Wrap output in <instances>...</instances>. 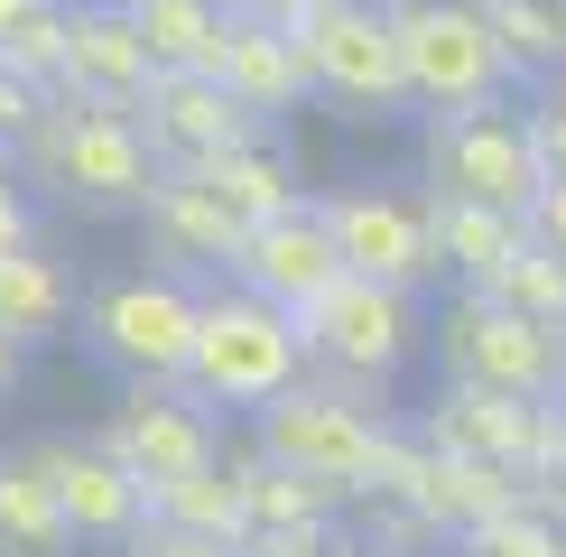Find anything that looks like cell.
<instances>
[{"label": "cell", "mask_w": 566, "mask_h": 557, "mask_svg": "<svg viewBox=\"0 0 566 557\" xmlns=\"http://www.w3.org/2000/svg\"><path fill=\"white\" fill-rule=\"evenodd\" d=\"M149 521L158 529H186V539L242 548L251 539V493H242L232 464H214V474H186V483H168V493H149Z\"/></svg>", "instance_id": "484cf974"}, {"label": "cell", "mask_w": 566, "mask_h": 557, "mask_svg": "<svg viewBox=\"0 0 566 557\" xmlns=\"http://www.w3.org/2000/svg\"><path fill=\"white\" fill-rule=\"evenodd\" d=\"M19 381H29V354H19V344H10V335H0V409H10V400H19Z\"/></svg>", "instance_id": "ab89813d"}, {"label": "cell", "mask_w": 566, "mask_h": 557, "mask_svg": "<svg viewBox=\"0 0 566 557\" xmlns=\"http://www.w3.org/2000/svg\"><path fill=\"white\" fill-rule=\"evenodd\" d=\"M242 557H344V529H251Z\"/></svg>", "instance_id": "836d02e7"}, {"label": "cell", "mask_w": 566, "mask_h": 557, "mask_svg": "<svg viewBox=\"0 0 566 557\" xmlns=\"http://www.w3.org/2000/svg\"><path fill=\"white\" fill-rule=\"evenodd\" d=\"M122 557H242V548H223V539H186V529H158V521H149Z\"/></svg>", "instance_id": "d590c367"}, {"label": "cell", "mask_w": 566, "mask_h": 557, "mask_svg": "<svg viewBox=\"0 0 566 557\" xmlns=\"http://www.w3.org/2000/svg\"><path fill=\"white\" fill-rule=\"evenodd\" d=\"M306 65H316V103H335L344 122H399L409 103V65H399L390 0H325L297 29Z\"/></svg>", "instance_id": "9c48e42d"}, {"label": "cell", "mask_w": 566, "mask_h": 557, "mask_svg": "<svg viewBox=\"0 0 566 557\" xmlns=\"http://www.w3.org/2000/svg\"><path fill=\"white\" fill-rule=\"evenodd\" d=\"M492 46L511 56V75L538 84V75H566V10L557 0H474Z\"/></svg>", "instance_id": "4316f807"}, {"label": "cell", "mask_w": 566, "mask_h": 557, "mask_svg": "<svg viewBox=\"0 0 566 557\" xmlns=\"http://www.w3.org/2000/svg\"><path fill=\"white\" fill-rule=\"evenodd\" d=\"M557 10H566V0H557Z\"/></svg>", "instance_id": "bcb514c9"}, {"label": "cell", "mask_w": 566, "mask_h": 557, "mask_svg": "<svg viewBox=\"0 0 566 557\" xmlns=\"http://www.w3.org/2000/svg\"><path fill=\"white\" fill-rule=\"evenodd\" d=\"M325 0H232V19H261V29H306Z\"/></svg>", "instance_id": "f35d334b"}, {"label": "cell", "mask_w": 566, "mask_h": 557, "mask_svg": "<svg viewBox=\"0 0 566 557\" xmlns=\"http://www.w3.org/2000/svg\"><path fill=\"white\" fill-rule=\"evenodd\" d=\"M75 316H84V297H75V278H65V261H56L46 242H29V251H0V335H10L19 354L56 344Z\"/></svg>", "instance_id": "44dd1931"}, {"label": "cell", "mask_w": 566, "mask_h": 557, "mask_svg": "<svg viewBox=\"0 0 566 557\" xmlns=\"http://www.w3.org/2000/svg\"><path fill=\"white\" fill-rule=\"evenodd\" d=\"M158 84V56L149 38H139V19L122 10V0H75V46H65V84L75 103L93 112H139Z\"/></svg>", "instance_id": "e0dca14e"}, {"label": "cell", "mask_w": 566, "mask_h": 557, "mask_svg": "<svg viewBox=\"0 0 566 557\" xmlns=\"http://www.w3.org/2000/svg\"><path fill=\"white\" fill-rule=\"evenodd\" d=\"M418 177H428V196H464V204H492V214H521V223H530L538 186H548L521 103H483V112H446V122H428V139H418Z\"/></svg>", "instance_id": "8992f818"}, {"label": "cell", "mask_w": 566, "mask_h": 557, "mask_svg": "<svg viewBox=\"0 0 566 557\" xmlns=\"http://www.w3.org/2000/svg\"><path fill=\"white\" fill-rule=\"evenodd\" d=\"M428 242H437V270L455 288H492L530 251V223L492 214V204H464V196H428Z\"/></svg>", "instance_id": "ffe728a7"}, {"label": "cell", "mask_w": 566, "mask_h": 557, "mask_svg": "<svg viewBox=\"0 0 566 557\" xmlns=\"http://www.w3.org/2000/svg\"><path fill=\"white\" fill-rule=\"evenodd\" d=\"M325 223H335V251L353 278H381L399 297H428L437 288V242H428V196L409 186H381V177H353V186H325Z\"/></svg>", "instance_id": "30bf717a"}, {"label": "cell", "mask_w": 566, "mask_h": 557, "mask_svg": "<svg viewBox=\"0 0 566 557\" xmlns=\"http://www.w3.org/2000/svg\"><path fill=\"white\" fill-rule=\"evenodd\" d=\"M93 437H103V446L122 455L149 493H168V483H186V474H214V464H232L223 409H205L196 390H122V400H112V418H103Z\"/></svg>", "instance_id": "7c38bea8"}, {"label": "cell", "mask_w": 566, "mask_h": 557, "mask_svg": "<svg viewBox=\"0 0 566 557\" xmlns=\"http://www.w3.org/2000/svg\"><path fill=\"white\" fill-rule=\"evenodd\" d=\"M10 158H19L29 186H46V196L75 204V214H139V204L158 196V177H168L130 112H93V103H75V93H56L46 122L19 139Z\"/></svg>", "instance_id": "6da1fadb"}, {"label": "cell", "mask_w": 566, "mask_h": 557, "mask_svg": "<svg viewBox=\"0 0 566 557\" xmlns=\"http://www.w3.org/2000/svg\"><path fill=\"white\" fill-rule=\"evenodd\" d=\"M530 139H538V168L566 177V93H538L530 103Z\"/></svg>", "instance_id": "e575fe53"}, {"label": "cell", "mask_w": 566, "mask_h": 557, "mask_svg": "<svg viewBox=\"0 0 566 557\" xmlns=\"http://www.w3.org/2000/svg\"><path fill=\"white\" fill-rule=\"evenodd\" d=\"M306 381V344H297V316H279L270 297L251 288H205V325H196V362H186V390L205 409H251L261 418L270 400H289Z\"/></svg>", "instance_id": "277c9868"}, {"label": "cell", "mask_w": 566, "mask_h": 557, "mask_svg": "<svg viewBox=\"0 0 566 557\" xmlns=\"http://www.w3.org/2000/svg\"><path fill=\"white\" fill-rule=\"evenodd\" d=\"M232 474H242V493H251V529H344V511H353L335 483L289 474V464H270L261 446L232 455Z\"/></svg>", "instance_id": "d4e9b609"}, {"label": "cell", "mask_w": 566, "mask_h": 557, "mask_svg": "<svg viewBox=\"0 0 566 557\" xmlns=\"http://www.w3.org/2000/svg\"><path fill=\"white\" fill-rule=\"evenodd\" d=\"M122 10L139 19L158 75H214L223 38H232V10H223V0H122Z\"/></svg>", "instance_id": "603a6c76"}, {"label": "cell", "mask_w": 566, "mask_h": 557, "mask_svg": "<svg viewBox=\"0 0 566 557\" xmlns=\"http://www.w3.org/2000/svg\"><path fill=\"white\" fill-rule=\"evenodd\" d=\"M214 75L232 84V103H251L261 122H279V112H297V103H316V65H306L297 29H261V19H232Z\"/></svg>", "instance_id": "d6986e66"}, {"label": "cell", "mask_w": 566, "mask_h": 557, "mask_svg": "<svg viewBox=\"0 0 566 557\" xmlns=\"http://www.w3.org/2000/svg\"><path fill=\"white\" fill-rule=\"evenodd\" d=\"M548 409H557V400L474 390V381H437V390H428V409H418V446H446V455L502 464V474H530V464H538V437H548Z\"/></svg>", "instance_id": "5bb4252c"}, {"label": "cell", "mask_w": 566, "mask_h": 557, "mask_svg": "<svg viewBox=\"0 0 566 557\" xmlns=\"http://www.w3.org/2000/svg\"><path fill=\"white\" fill-rule=\"evenodd\" d=\"M130 122L158 149V168H205V158H223V149H242V139L270 130L251 103H232L223 75H158Z\"/></svg>", "instance_id": "9a60e30c"}, {"label": "cell", "mask_w": 566, "mask_h": 557, "mask_svg": "<svg viewBox=\"0 0 566 557\" xmlns=\"http://www.w3.org/2000/svg\"><path fill=\"white\" fill-rule=\"evenodd\" d=\"M530 483H548V493L566 502V409H548V437H538V464H530Z\"/></svg>", "instance_id": "74e56055"}, {"label": "cell", "mask_w": 566, "mask_h": 557, "mask_svg": "<svg viewBox=\"0 0 566 557\" xmlns=\"http://www.w3.org/2000/svg\"><path fill=\"white\" fill-rule=\"evenodd\" d=\"M521 483L530 474H502V464H474V455H446V446H418V464H409V502L418 521L437 529L446 548L455 539H474L483 521H502V511H521Z\"/></svg>", "instance_id": "ac0fdd59"}, {"label": "cell", "mask_w": 566, "mask_h": 557, "mask_svg": "<svg viewBox=\"0 0 566 557\" xmlns=\"http://www.w3.org/2000/svg\"><path fill=\"white\" fill-rule=\"evenodd\" d=\"M557 409H566V381H557Z\"/></svg>", "instance_id": "7bdbcfd3"}, {"label": "cell", "mask_w": 566, "mask_h": 557, "mask_svg": "<svg viewBox=\"0 0 566 557\" xmlns=\"http://www.w3.org/2000/svg\"><path fill=\"white\" fill-rule=\"evenodd\" d=\"M205 186H214V204L232 223H270V214H289V204H306V186H297V158L279 149V139L261 130V139H242V149H223V158H205L196 168Z\"/></svg>", "instance_id": "7402d4cb"}, {"label": "cell", "mask_w": 566, "mask_h": 557, "mask_svg": "<svg viewBox=\"0 0 566 557\" xmlns=\"http://www.w3.org/2000/svg\"><path fill=\"white\" fill-rule=\"evenodd\" d=\"M38 242V186L19 177V158H0V251H29Z\"/></svg>", "instance_id": "1f68e13d"}, {"label": "cell", "mask_w": 566, "mask_h": 557, "mask_svg": "<svg viewBox=\"0 0 566 557\" xmlns=\"http://www.w3.org/2000/svg\"><path fill=\"white\" fill-rule=\"evenodd\" d=\"M530 242L566 261V177H548V186H538V204H530Z\"/></svg>", "instance_id": "8d00e7d4"}, {"label": "cell", "mask_w": 566, "mask_h": 557, "mask_svg": "<svg viewBox=\"0 0 566 557\" xmlns=\"http://www.w3.org/2000/svg\"><path fill=\"white\" fill-rule=\"evenodd\" d=\"M353 548H371V557H437L446 539L418 521L409 502H363V529H353Z\"/></svg>", "instance_id": "4dcf8cb0"}, {"label": "cell", "mask_w": 566, "mask_h": 557, "mask_svg": "<svg viewBox=\"0 0 566 557\" xmlns=\"http://www.w3.org/2000/svg\"><path fill=\"white\" fill-rule=\"evenodd\" d=\"M437 381H474V390H521V400H557L566 381V335L530 325L521 307L483 288H455L437 307Z\"/></svg>", "instance_id": "52a82bcc"}, {"label": "cell", "mask_w": 566, "mask_h": 557, "mask_svg": "<svg viewBox=\"0 0 566 557\" xmlns=\"http://www.w3.org/2000/svg\"><path fill=\"white\" fill-rule=\"evenodd\" d=\"M223 10H232V0H223Z\"/></svg>", "instance_id": "f6af8a7d"}, {"label": "cell", "mask_w": 566, "mask_h": 557, "mask_svg": "<svg viewBox=\"0 0 566 557\" xmlns=\"http://www.w3.org/2000/svg\"><path fill=\"white\" fill-rule=\"evenodd\" d=\"M19 10H29V0H0V29H10V19H19Z\"/></svg>", "instance_id": "60d3db41"}, {"label": "cell", "mask_w": 566, "mask_h": 557, "mask_svg": "<svg viewBox=\"0 0 566 557\" xmlns=\"http://www.w3.org/2000/svg\"><path fill=\"white\" fill-rule=\"evenodd\" d=\"M297 344H306V362L325 381H353V390H381L390 400V381L428 344V316H418V297L381 288V278H344V288H325L297 316Z\"/></svg>", "instance_id": "ba28073f"}, {"label": "cell", "mask_w": 566, "mask_h": 557, "mask_svg": "<svg viewBox=\"0 0 566 557\" xmlns=\"http://www.w3.org/2000/svg\"><path fill=\"white\" fill-rule=\"evenodd\" d=\"M29 464L46 474V493L65 502V529L75 548H130L149 529V483L130 474L103 437H75V428H46L29 437Z\"/></svg>", "instance_id": "8fae6325"}, {"label": "cell", "mask_w": 566, "mask_h": 557, "mask_svg": "<svg viewBox=\"0 0 566 557\" xmlns=\"http://www.w3.org/2000/svg\"><path fill=\"white\" fill-rule=\"evenodd\" d=\"M344 251H335V223H325V204L306 196L289 204V214H270V223H251V242H242V261H232V288H251V297H270L279 316H306L325 288H344Z\"/></svg>", "instance_id": "4fadbf2b"}, {"label": "cell", "mask_w": 566, "mask_h": 557, "mask_svg": "<svg viewBox=\"0 0 566 557\" xmlns=\"http://www.w3.org/2000/svg\"><path fill=\"white\" fill-rule=\"evenodd\" d=\"M455 557H566V511H538L521 493V511H502L474 539H455Z\"/></svg>", "instance_id": "f1b7e54d"}, {"label": "cell", "mask_w": 566, "mask_h": 557, "mask_svg": "<svg viewBox=\"0 0 566 557\" xmlns=\"http://www.w3.org/2000/svg\"><path fill=\"white\" fill-rule=\"evenodd\" d=\"M139 232H149V270L196 278V288H205V278L223 288L232 261H242V242H251V232L214 204V186H205L196 168H168V177H158V196L139 204Z\"/></svg>", "instance_id": "2e32d148"}, {"label": "cell", "mask_w": 566, "mask_h": 557, "mask_svg": "<svg viewBox=\"0 0 566 557\" xmlns=\"http://www.w3.org/2000/svg\"><path fill=\"white\" fill-rule=\"evenodd\" d=\"M0 158H10V139H0Z\"/></svg>", "instance_id": "ee69618b"}, {"label": "cell", "mask_w": 566, "mask_h": 557, "mask_svg": "<svg viewBox=\"0 0 566 557\" xmlns=\"http://www.w3.org/2000/svg\"><path fill=\"white\" fill-rule=\"evenodd\" d=\"M46 103H56L46 84H29V75H10V65H0V139H10V149L46 122Z\"/></svg>", "instance_id": "d6a6232c"}, {"label": "cell", "mask_w": 566, "mask_h": 557, "mask_svg": "<svg viewBox=\"0 0 566 557\" xmlns=\"http://www.w3.org/2000/svg\"><path fill=\"white\" fill-rule=\"evenodd\" d=\"M483 297H502V307H521L530 325H557V335H566V261H557V251H538V242L492 278Z\"/></svg>", "instance_id": "f546056e"}, {"label": "cell", "mask_w": 566, "mask_h": 557, "mask_svg": "<svg viewBox=\"0 0 566 557\" xmlns=\"http://www.w3.org/2000/svg\"><path fill=\"white\" fill-rule=\"evenodd\" d=\"M390 446H399L390 400H381V390H353V381H325V371H306L289 400L261 409V455L289 464V474L335 483L344 502H371Z\"/></svg>", "instance_id": "3957f363"}, {"label": "cell", "mask_w": 566, "mask_h": 557, "mask_svg": "<svg viewBox=\"0 0 566 557\" xmlns=\"http://www.w3.org/2000/svg\"><path fill=\"white\" fill-rule=\"evenodd\" d=\"M390 29H399V65H409V103L428 112V122L521 93V75H511V56L492 46L474 0H390Z\"/></svg>", "instance_id": "5b68a950"}, {"label": "cell", "mask_w": 566, "mask_h": 557, "mask_svg": "<svg viewBox=\"0 0 566 557\" xmlns=\"http://www.w3.org/2000/svg\"><path fill=\"white\" fill-rule=\"evenodd\" d=\"M196 325H205V288L168 270H112L84 288V354L112 371L122 390H186V362H196Z\"/></svg>", "instance_id": "7a4b0ae2"}, {"label": "cell", "mask_w": 566, "mask_h": 557, "mask_svg": "<svg viewBox=\"0 0 566 557\" xmlns=\"http://www.w3.org/2000/svg\"><path fill=\"white\" fill-rule=\"evenodd\" d=\"M0 557H75L65 502L46 493V474L29 464V446L0 455Z\"/></svg>", "instance_id": "cb8c5ba5"}, {"label": "cell", "mask_w": 566, "mask_h": 557, "mask_svg": "<svg viewBox=\"0 0 566 557\" xmlns=\"http://www.w3.org/2000/svg\"><path fill=\"white\" fill-rule=\"evenodd\" d=\"M65 46H75V0H29V10L0 29V65L56 93L65 84Z\"/></svg>", "instance_id": "83f0119b"}, {"label": "cell", "mask_w": 566, "mask_h": 557, "mask_svg": "<svg viewBox=\"0 0 566 557\" xmlns=\"http://www.w3.org/2000/svg\"><path fill=\"white\" fill-rule=\"evenodd\" d=\"M344 557H371V548H353V539H344Z\"/></svg>", "instance_id": "b9f144b4"}]
</instances>
